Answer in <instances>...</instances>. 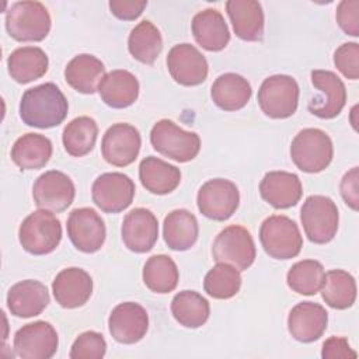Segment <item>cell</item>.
<instances>
[{"label":"cell","instance_id":"29","mask_svg":"<svg viewBox=\"0 0 359 359\" xmlns=\"http://www.w3.org/2000/svg\"><path fill=\"white\" fill-rule=\"evenodd\" d=\"M251 94V84L237 73L220 74L210 88L213 102L223 111H238L244 108Z\"/></svg>","mask_w":359,"mask_h":359},{"label":"cell","instance_id":"5","mask_svg":"<svg viewBox=\"0 0 359 359\" xmlns=\"http://www.w3.org/2000/svg\"><path fill=\"white\" fill-rule=\"evenodd\" d=\"M259 241L264 251L275 259L294 258L303 247L299 226L294 220L283 215H272L262 222Z\"/></svg>","mask_w":359,"mask_h":359},{"label":"cell","instance_id":"27","mask_svg":"<svg viewBox=\"0 0 359 359\" xmlns=\"http://www.w3.org/2000/svg\"><path fill=\"white\" fill-rule=\"evenodd\" d=\"M105 76L104 63L94 55L80 53L65 69L67 84L81 94H94Z\"/></svg>","mask_w":359,"mask_h":359},{"label":"cell","instance_id":"32","mask_svg":"<svg viewBox=\"0 0 359 359\" xmlns=\"http://www.w3.org/2000/svg\"><path fill=\"white\" fill-rule=\"evenodd\" d=\"M52 142L39 133H27L18 137L11 147V160L21 170H38L52 157Z\"/></svg>","mask_w":359,"mask_h":359},{"label":"cell","instance_id":"45","mask_svg":"<svg viewBox=\"0 0 359 359\" xmlns=\"http://www.w3.org/2000/svg\"><path fill=\"white\" fill-rule=\"evenodd\" d=\"M321 356L324 359H338V358H356V352L348 344L344 337H331L323 344Z\"/></svg>","mask_w":359,"mask_h":359},{"label":"cell","instance_id":"20","mask_svg":"<svg viewBox=\"0 0 359 359\" xmlns=\"http://www.w3.org/2000/svg\"><path fill=\"white\" fill-rule=\"evenodd\" d=\"M328 313L314 302H302L296 304L287 316V330L290 335L304 344L317 341L327 330Z\"/></svg>","mask_w":359,"mask_h":359},{"label":"cell","instance_id":"9","mask_svg":"<svg viewBox=\"0 0 359 359\" xmlns=\"http://www.w3.org/2000/svg\"><path fill=\"white\" fill-rule=\"evenodd\" d=\"M212 255L216 262H224L238 271H245L252 265L257 255L251 233L238 224L223 229L213 241Z\"/></svg>","mask_w":359,"mask_h":359},{"label":"cell","instance_id":"44","mask_svg":"<svg viewBox=\"0 0 359 359\" xmlns=\"http://www.w3.org/2000/svg\"><path fill=\"white\" fill-rule=\"evenodd\" d=\"M341 195L345 201V203L353 209L358 210L359 205V180H358V167L351 168L341 180Z\"/></svg>","mask_w":359,"mask_h":359},{"label":"cell","instance_id":"40","mask_svg":"<svg viewBox=\"0 0 359 359\" xmlns=\"http://www.w3.org/2000/svg\"><path fill=\"white\" fill-rule=\"evenodd\" d=\"M107 352V342L97 331L80 334L70 349V359H101Z\"/></svg>","mask_w":359,"mask_h":359},{"label":"cell","instance_id":"30","mask_svg":"<svg viewBox=\"0 0 359 359\" xmlns=\"http://www.w3.org/2000/svg\"><path fill=\"white\" fill-rule=\"evenodd\" d=\"M198 236L199 224L189 210L175 209L165 216L163 223V237L171 250H189L196 243Z\"/></svg>","mask_w":359,"mask_h":359},{"label":"cell","instance_id":"8","mask_svg":"<svg viewBox=\"0 0 359 359\" xmlns=\"http://www.w3.org/2000/svg\"><path fill=\"white\" fill-rule=\"evenodd\" d=\"M258 104L261 111L272 119L292 116L299 104L297 81L287 74L266 77L258 90Z\"/></svg>","mask_w":359,"mask_h":359},{"label":"cell","instance_id":"39","mask_svg":"<svg viewBox=\"0 0 359 359\" xmlns=\"http://www.w3.org/2000/svg\"><path fill=\"white\" fill-rule=\"evenodd\" d=\"M241 287V275L233 265L217 262L205 276L203 289L205 292L219 300L230 299L238 293Z\"/></svg>","mask_w":359,"mask_h":359},{"label":"cell","instance_id":"26","mask_svg":"<svg viewBox=\"0 0 359 359\" xmlns=\"http://www.w3.org/2000/svg\"><path fill=\"white\" fill-rule=\"evenodd\" d=\"M97 91L108 107L121 109L132 105L137 100L139 81L128 70H111L102 77Z\"/></svg>","mask_w":359,"mask_h":359},{"label":"cell","instance_id":"22","mask_svg":"<svg viewBox=\"0 0 359 359\" xmlns=\"http://www.w3.org/2000/svg\"><path fill=\"white\" fill-rule=\"evenodd\" d=\"M259 194L275 209H287L300 201L303 187L300 178L293 172L269 171L261 180Z\"/></svg>","mask_w":359,"mask_h":359},{"label":"cell","instance_id":"28","mask_svg":"<svg viewBox=\"0 0 359 359\" xmlns=\"http://www.w3.org/2000/svg\"><path fill=\"white\" fill-rule=\"evenodd\" d=\"M139 178L149 192L165 195L180 185L181 171L175 165L158 157L149 156L139 164Z\"/></svg>","mask_w":359,"mask_h":359},{"label":"cell","instance_id":"19","mask_svg":"<svg viewBox=\"0 0 359 359\" xmlns=\"http://www.w3.org/2000/svg\"><path fill=\"white\" fill-rule=\"evenodd\" d=\"M121 233L128 250L137 254L147 252L158 237L157 217L146 208H135L123 217Z\"/></svg>","mask_w":359,"mask_h":359},{"label":"cell","instance_id":"7","mask_svg":"<svg viewBox=\"0 0 359 359\" xmlns=\"http://www.w3.org/2000/svg\"><path fill=\"white\" fill-rule=\"evenodd\" d=\"M300 220L307 238L314 244L330 243L338 230V208L324 195H310L300 209Z\"/></svg>","mask_w":359,"mask_h":359},{"label":"cell","instance_id":"15","mask_svg":"<svg viewBox=\"0 0 359 359\" xmlns=\"http://www.w3.org/2000/svg\"><path fill=\"white\" fill-rule=\"evenodd\" d=\"M140 146V133L135 126L114 123L102 136L101 153L107 163L115 167H126L136 160Z\"/></svg>","mask_w":359,"mask_h":359},{"label":"cell","instance_id":"42","mask_svg":"<svg viewBox=\"0 0 359 359\" xmlns=\"http://www.w3.org/2000/svg\"><path fill=\"white\" fill-rule=\"evenodd\" d=\"M339 28L352 36L359 35V0H342L337 7Z\"/></svg>","mask_w":359,"mask_h":359},{"label":"cell","instance_id":"11","mask_svg":"<svg viewBox=\"0 0 359 359\" xmlns=\"http://www.w3.org/2000/svg\"><path fill=\"white\" fill-rule=\"evenodd\" d=\"M76 188L69 175L50 170L41 174L32 187V198L39 209L49 212H63L74 201Z\"/></svg>","mask_w":359,"mask_h":359},{"label":"cell","instance_id":"33","mask_svg":"<svg viewBox=\"0 0 359 359\" xmlns=\"http://www.w3.org/2000/svg\"><path fill=\"white\" fill-rule=\"evenodd\" d=\"M171 313L180 325L187 328L202 327L210 314L209 302L194 290H182L171 300Z\"/></svg>","mask_w":359,"mask_h":359},{"label":"cell","instance_id":"16","mask_svg":"<svg viewBox=\"0 0 359 359\" xmlns=\"http://www.w3.org/2000/svg\"><path fill=\"white\" fill-rule=\"evenodd\" d=\"M311 83L321 95L314 97L307 109L321 119H332L339 115L346 102V88L342 80L334 72L313 70Z\"/></svg>","mask_w":359,"mask_h":359},{"label":"cell","instance_id":"35","mask_svg":"<svg viewBox=\"0 0 359 359\" xmlns=\"http://www.w3.org/2000/svg\"><path fill=\"white\" fill-rule=\"evenodd\" d=\"M323 300L332 309L345 310L356 300L355 278L344 269H331L324 276L321 287Z\"/></svg>","mask_w":359,"mask_h":359},{"label":"cell","instance_id":"36","mask_svg":"<svg viewBox=\"0 0 359 359\" xmlns=\"http://www.w3.org/2000/svg\"><path fill=\"white\" fill-rule=\"evenodd\" d=\"M178 279L177 264L168 255H153L143 266V282L154 293L164 294L172 292L178 285Z\"/></svg>","mask_w":359,"mask_h":359},{"label":"cell","instance_id":"37","mask_svg":"<svg viewBox=\"0 0 359 359\" xmlns=\"http://www.w3.org/2000/svg\"><path fill=\"white\" fill-rule=\"evenodd\" d=\"M97 135V122L90 116H79L65 126L62 142L70 156L83 157L94 149Z\"/></svg>","mask_w":359,"mask_h":359},{"label":"cell","instance_id":"13","mask_svg":"<svg viewBox=\"0 0 359 359\" xmlns=\"http://www.w3.org/2000/svg\"><path fill=\"white\" fill-rule=\"evenodd\" d=\"M14 352L22 359H49L59 345L57 332L46 321H35L22 325L14 335Z\"/></svg>","mask_w":359,"mask_h":359},{"label":"cell","instance_id":"23","mask_svg":"<svg viewBox=\"0 0 359 359\" xmlns=\"http://www.w3.org/2000/svg\"><path fill=\"white\" fill-rule=\"evenodd\" d=\"M48 304L49 292L39 280H21L13 285L7 293V307L15 317L29 318L39 316Z\"/></svg>","mask_w":359,"mask_h":359},{"label":"cell","instance_id":"31","mask_svg":"<svg viewBox=\"0 0 359 359\" xmlns=\"http://www.w3.org/2000/svg\"><path fill=\"white\" fill-rule=\"evenodd\" d=\"M49 66L46 53L38 46H21L13 50L7 59V67L11 79L20 84L41 79Z\"/></svg>","mask_w":359,"mask_h":359},{"label":"cell","instance_id":"6","mask_svg":"<svg viewBox=\"0 0 359 359\" xmlns=\"http://www.w3.org/2000/svg\"><path fill=\"white\" fill-rule=\"evenodd\" d=\"M150 143L161 156L178 163L194 160L201 150L198 133L180 128L170 119H161L151 128Z\"/></svg>","mask_w":359,"mask_h":359},{"label":"cell","instance_id":"1","mask_svg":"<svg viewBox=\"0 0 359 359\" xmlns=\"http://www.w3.org/2000/svg\"><path fill=\"white\" fill-rule=\"evenodd\" d=\"M69 104L55 83L28 88L20 102V116L28 126L48 129L60 125L67 116Z\"/></svg>","mask_w":359,"mask_h":359},{"label":"cell","instance_id":"34","mask_svg":"<svg viewBox=\"0 0 359 359\" xmlns=\"http://www.w3.org/2000/svg\"><path fill=\"white\" fill-rule=\"evenodd\" d=\"M129 53L144 65H153L163 49V38L157 27L149 21H140L129 34Z\"/></svg>","mask_w":359,"mask_h":359},{"label":"cell","instance_id":"2","mask_svg":"<svg viewBox=\"0 0 359 359\" xmlns=\"http://www.w3.org/2000/svg\"><path fill=\"white\" fill-rule=\"evenodd\" d=\"M50 25L49 11L39 1H17L6 13V29L13 39L20 42H39L45 39Z\"/></svg>","mask_w":359,"mask_h":359},{"label":"cell","instance_id":"24","mask_svg":"<svg viewBox=\"0 0 359 359\" xmlns=\"http://www.w3.org/2000/svg\"><path fill=\"white\" fill-rule=\"evenodd\" d=\"M226 11L231 21L234 34L248 42L261 41L264 36V11L255 0H229Z\"/></svg>","mask_w":359,"mask_h":359},{"label":"cell","instance_id":"43","mask_svg":"<svg viewBox=\"0 0 359 359\" xmlns=\"http://www.w3.org/2000/svg\"><path fill=\"white\" fill-rule=\"evenodd\" d=\"M147 6L146 0H111L109 1V10L111 13L119 18V20H125V21H130V20H136L144 10V7Z\"/></svg>","mask_w":359,"mask_h":359},{"label":"cell","instance_id":"14","mask_svg":"<svg viewBox=\"0 0 359 359\" xmlns=\"http://www.w3.org/2000/svg\"><path fill=\"white\" fill-rule=\"evenodd\" d=\"M67 236L81 252H95L105 241L107 230L101 216L91 208H77L67 217Z\"/></svg>","mask_w":359,"mask_h":359},{"label":"cell","instance_id":"18","mask_svg":"<svg viewBox=\"0 0 359 359\" xmlns=\"http://www.w3.org/2000/svg\"><path fill=\"white\" fill-rule=\"evenodd\" d=\"M165 62L171 77L181 86H199L208 77V62L191 43L172 46Z\"/></svg>","mask_w":359,"mask_h":359},{"label":"cell","instance_id":"10","mask_svg":"<svg viewBox=\"0 0 359 359\" xmlns=\"http://www.w3.org/2000/svg\"><path fill=\"white\" fill-rule=\"evenodd\" d=\"M196 203L199 212L208 219L224 222L231 217L238 208V188L230 180H209L199 188L196 195Z\"/></svg>","mask_w":359,"mask_h":359},{"label":"cell","instance_id":"38","mask_svg":"<svg viewBox=\"0 0 359 359\" xmlns=\"http://www.w3.org/2000/svg\"><path fill=\"white\" fill-rule=\"evenodd\" d=\"M324 276L325 271L321 262L316 259H303L292 265V268L287 271L286 282L293 292L311 296L321 290Z\"/></svg>","mask_w":359,"mask_h":359},{"label":"cell","instance_id":"17","mask_svg":"<svg viewBox=\"0 0 359 359\" xmlns=\"http://www.w3.org/2000/svg\"><path fill=\"white\" fill-rule=\"evenodd\" d=\"M112 338L119 344H136L147 332L149 316L143 306L135 302H123L115 306L108 318Z\"/></svg>","mask_w":359,"mask_h":359},{"label":"cell","instance_id":"21","mask_svg":"<svg viewBox=\"0 0 359 359\" xmlns=\"http://www.w3.org/2000/svg\"><path fill=\"white\" fill-rule=\"evenodd\" d=\"M52 292L56 303L63 309L81 307L91 297L93 279L81 268H66L53 279Z\"/></svg>","mask_w":359,"mask_h":359},{"label":"cell","instance_id":"3","mask_svg":"<svg viewBox=\"0 0 359 359\" xmlns=\"http://www.w3.org/2000/svg\"><path fill=\"white\" fill-rule=\"evenodd\" d=\"M334 146L330 136L317 128L302 129L290 144L294 165L304 172H320L332 161Z\"/></svg>","mask_w":359,"mask_h":359},{"label":"cell","instance_id":"4","mask_svg":"<svg viewBox=\"0 0 359 359\" xmlns=\"http://www.w3.org/2000/svg\"><path fill=\"white\" fill-rule=\"evenodd\" d=\"M18 240L22 248L32 255L49 254L62 240L60 220L49 210H35L22 220Z\"/></svg>","mask_w":359,"mask_h":359},{"label":"cell","instance_id":"12","mask_svg":"<svg viewBox=\"0 0 359 359\" xmlns=\"http://www.w3.org/2000/svg\"><path fill=\"white\" fill-rule=\"evenodd\" d=\"M133 181L122 172H104L93 182V202L105 213L125 210L135 196Z\"/></svg>","mask_w":359,"mask_h":359},{"label":"cell","instance_id":"41","mask_svg":"<svg viewBox=\"0 0 359 359\" xmlns=\"http://www.w3.org/2000/svg\"><path fill=\"white\" fill-rule=\"evenodd\" d=\"M334 63L337 69L349 80L359 79V43H342L334 52Z\"/></svg>","mask_w":359,"mask_h":359},{"label":"cell","instance_id":"25","mask_svg":"<svg viewBox=\"0 0 359 359\" xmlns=\"http://www.w3.org/2000/svg\"><path fill=\"white\" fill-rule=\"evenodd\" d=\"M191 27L195 41L209 52L224 49L230 41V31L224 17L216 8H205L196 13Z\"/></svg>","mask_w":359,"mask_h":359}]
</instances>
